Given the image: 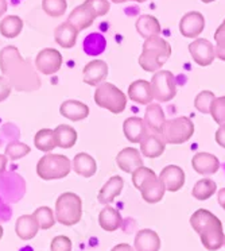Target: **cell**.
I'll return each mask as SVG.
<instances>
[{"mask_svg": "<svg viewBox=\"0 0 225 251\" xmlns=\"http://www.w3.org/2000/svg\"><path fill=\"white\" fill-rule=\"evenodd\" d=\"M55 219L62 226H74L83 218V200L81 197L73 193L65 192L55 201Z\"/></svg>", "mask_w": 225, "mask_h": 251, "instance_id": "obj_4", "label": "cell"}, {"mask_svg": "<svg viewBox=\"0 0 225 251\" xmlns=\"http://www.w3.org/2000/svg\"><path fill=\"white\" fill-rule=\"evenodd\" d=\"M154 178H157V175H155L154 170L150 169V168H146V166H140V168H137L132 173V184H134V186L136 188L137 191L144 184H147L148 181L154 180Z\"/></svg>", "mask_w": 225, "mask_h": 251, "instance_id": "obj_37", "label": "cell"}, {"mask_svg": "<svg viewBox=\"0 0 225 251\" xmlns=\"http://www.w3.org/2000/svg\"><path fill=\"white\" fill-rule=\"evenodd\" d=\"M23 30V21L18 15H8L0 22V34L4 38H17Z\"/></svg>", "mask_w": 225, "mask_h": 251, "instance_id": "obj_31", "label": "cell"}, {"mask_svg": "<svg viewBox=\"0 0 225 251\" xmlns=\"http://www.w3.org/2000/svg\"><path fill=\"white\" fill-rule=\"evenodd\" d=\"M71 161L62 154L47 153L38 161L37 175L45 181L61 180L70 173Z\"/></svg>", "mask_w": 225, "mask_h": 251, "instance_id": "obj_5", "label": "cell"}, {"mask_svg": "<svg viewBox=\"0 0 225 251\" xmlns=\"http://www.w3.org/2000/svg\"><path fill=\"white\" fill-rule=\"evenodd\" d=\"M51 251H71V240L65 235H58L50 243Z\"/></svg>", "mask_w": 225, "mask_h": 251, "instance_id": "obj_43", "label": "cell"}, {"mask_svg": "<svg viewBox=\"0 0 225 251\" xmlns=\"http://www.w3.org/2000/svg\"><path fill=\"white\" fill-rule=\"evenodd\" d=\"M93 99L99 107L108 109L115 115L121 114L127 107V95L111 82L100 84L96 88Z\"/></svg>", "mask_w": 225, "mask_h": 251, "instance_id": "obj_6", "label": "cell"}, {"mask_svg": "<svg viewBox=\"0 0 225 251\" xmlns=\"http://www.w3.org/2000/svg\"><path fill=\"white\" fill-rule=\"evenodd\" d=\"M12 85L4 76H0V103L10 98Z\"/></svg>", "mask_w": 225, "mask_h": 251, "instance_id": "obj_44", "label": "cell"}, {"mask_svg": "<svg viewBox=\"0 0 225 251\" xmlns=\"http://www.w3.org/2000/svg\"><path fill=\"white\" fill-rule=\"evenodd\" d=\"M35 66L42 75H46V76L55 75L57 72H60L61 66H62V54L58 50L46 48V49L41 50L37 55Z\"/></svg>", "mask_w": 225, "mask_h": 251, "instance_id": "obj_9", "label": "cell"}, {"mask_svg": "<svg viewBox=\"0 0 225 251\" xmlns=\"http://www.w3.org/2000/svg\"><path fill=\"white\" fill-rule=\"evenodd\" d=\"M162 137L166 143L182 145L187 142L194 134V123L187 116H180L174 119L166 120L162 127Z\"/></svg>", "mask_w": 225, "mask_h": 251, "instance_id": "obj_7", "label": "cell"}, {"mask_svg": "<svg viewBox=\"0 0 225 251\" xmlns=\"http://www.w3.org/2000/svg\"><path fill=\"white\" fill-rule=\"evenodd\" d=\"M192 166L198 175H214L220 169V161L214 154L201 151L194 154V157L192 158Z\"/></svg>", "mask_w": 225, "mask_h": 251, "instance_id": "obj_17", "label": "cell"}, {"mask_svg": "<svg viewBox=\"0 0 225 251\" xmlns=\"http://www.w3.org/2000/svg\"><path fill=\"white\" fill-rule=\"evenodd\" d=\"M123 186H124V181H123L120 176L111 177L110 180L105 182L104 186L100 189L99 195H97L99 202L107 205V204L113 201L116 197L120 196L121 191H123Z\"/></svg>", "mask_w": 225, "mask_h": 251, "instance_id": "obj_23", "label": "cell"}, {"mask_svg": "<svg viewBox=\"0 0 225 251\" xmlns=\"http://www.w3.org/2000/svg\"><path fill=\"white\" fill-rule=\"evenodd\" d=\"M135 251H159L160 238L155 231L143 228L135 236Z\"/></svg>", "mask_w": 225, "mask_h": 251, "instance_id": "obj_19", "label": "cell"}, {"mask_svg": "<svg viewBox=\"0 0 225 251\" xmlns=\"http://www.w3.org/2000/svg\"><path fill=\"white\" fill-rule=\"evenodd\" d=\"M159 178L165 184L166 191L178 192L185 185V172L177 165H167L162 169Z\"/></svg>", "mask_w": 225, "mask_h": 251, "instance_id": "obj_15", "label": "cell"}, {"mask_svg": "<svg viewBox=\"0 0 225 251\" xmlns=\"http://www.w3.org/2000/svg\"><path fill=\"white\" fill-rule=\"evenodd\" d=\"M217 199H219V204L221 205V208L225 211V188L220 189L219 195H217Z\"/></svg>", "mask_w": 225, "mask_h": 251, "instance_id": "obj_47", "label": "cell"}, {"mask_svg": "<svg viewBox=\"0 0 225 251\" xmlns=\"http://www.w3.org/2000/svg\"><path fill=\"white\" fill-rule=\"evenodd\" d=\"M66 0H42L44 11L51 18H61L66 11Z\"/></svg>", "mask_w": 225, "mask_h": 251, "instance_id": "obj_36", "label": "cell"}, {"mask_svg": "<svg viewBox=\"0 0 225 251\" xmlns=\"http://www.w3.org/2000/svg\"><path fill=\"white\" fill-rule=\"evenodd\" d=\"M3 232H4V231H3V227H1V224H0V239L3 238Z\"/></svg>", "mask_w": 225, "mask_h": 251, "instance_id": "obj_51", "label": "cell"}, {"mask_svg": "<svg viewBox=\"0 0 225 251\" xmlns=\"http://www.w3.org/2000/svg\"><path fill=\"white\" fill-rule=\"evenodd\" d=\"M205 28V18L201 12L190 11L182 17L180 33L186 38H197Z\"/></svg>", "mask_w": 225, "mask_h": 251, "instance_id": "obj_12", "label": "cell"}, {"mask_svg": "<svg viewBox=\"0 0 225 251\" xmlns=\"http://www.w3.org/2000/svg\"><path fill=\"white\" fill-rule=\"evenodd\" d=\"M84 4L93 11L96 18L104 17L111 10V4L108 0H85Z\"/></svg>", "mask_w": 225, "mask_h": 251, "instance_id": "obj_42", "label": "cell"}, {"mask_svg": "<svg viewBox=\"0 0 225 251\" xmlns=\"http://www.w3.org/2000/svg\"><path fill=\"white\" fill-rule=\"evenodd\" d=\"M34 145L41 151L50 153L53 149L57 148L54 130H50V128H42V130H39L35 134V137H34Z\"/></svg>", "mask_w": 225, "mask_h": 251, "instance_id": "obj_33", "label": "cell"}, {"mask_svg": "<svg viewBox=\"0 0 225 251\" xmlns=\"http://www.w3.org/2000/svg\"><path fill=\"white\" fill-rule=\"evenodd\" d=\"M34 218L37 219L38 226L41 229H49L57 222L55 219V213L53 212V209L49 207H39L35 209V212L33 213Z\"/></svg>", "mask_w": 225, "mask_h": 251, "instance_id": "obj_35", "label": "cell"}, {"mask_svg": "<svg viewBox=\"0 0 225 251\" xmlns=\"http://www.w3.org/2000/svg\"><path fill=\"white\" fill-rule=\"evenodd\" d=\"M111 251H135V250H134L130 245H127V243H120V245L115 246V247H113Z\"/></svg>", "mask_w": 225, "mask_h": 251, "instance_id": "obj_46", "label": "cell"}, {"mask_svg": "<svg viewBox=\"0 0 225 251\" xmlns=\"http://www.w3.org/2000/svg\"><path fill=\"white\" fill-rule=\"evenodd\" d=\"M108 71L110 69H108V65H107L105 61H90L89 64L84 66L83 69L84 82L88 84V85H92V87L100 85V84L104 82V80L108 76Z\"/></svg>", "mask_w": 225, "mask_h": 251, "instance_id": "obj_13", "label": "cell"}, {"mask_svg": "<svg viewBox=\"0 0 225 251\" xmlns=\"http://www.w3.org/2000/svg\"><path fill=\"white\" fill-rule=\"evenodd\" d=\"M151 89L154 99L159 103H167L176 98L177 84L176 77L170 71L155 72L151 78Z\"/></svg>", "mask_w": 225, "mask_h": 251, "instance_id": "obj_8", "label": "cell"}, {"mask_svg": "<svg viewBox=\"0 0 225 251\" xmlns=\"http://www.w3.org/2000/svg\"><path fill=\"white\" fill-rule=\"evenodd\" d=\"M214 138H216V142L219 143V146L225 149V125H221L217 128Z\"/></svg>", "mask_w": 225, "mask_h": 251, "instance_id": "obj_45", "label": "cell"}, {"mask_svg": "<svg viewBox=\"0 0 225 251\" xmlns=\"http://www.w3.org/2000/svg\"><path fill=\"white\" fill-rule=\"evenodd\" d=\"M78 30L74 26H71L70 23L64 22L60 26H57L54 30V39L57 44L60 45L64 49H71L74 48V45L77 42Z\"/></svg>", "mask_w": 225, "mask_h": 251, "instance_id": "obj_24", "label": "cell"}, {"mask_svg": "<svg viewBox=\"0 0 225 251\" xmlns=\"http://www.w3.org/2000/svg\"><path fill=\"white\" fill-rule=\"evenodd\" d=\"M135 27H136V31L139 33V35L144 39L157 37L162 31L159 21L153 15H140L137 18L136 23H135Z\"/></svg>", "mask_w": 225, "mask_h": 251, "instance_id": "obj_28", "label": "cell"}, {"mask_svg": "<svg viewBox=\"0 0 225 251\" xmlns=\"http://www.w3.org/2000/svg\"><path fill=\"white\" fill-rule=\"evenodd\" d=\"M202 3H206V4H209V3H213L214 0H201Z\"/></svg>", "mask_w": 225, "mask_h": 251, "instance_id": "obj_52", "label": "cell"}, {"mask_svg": "<svg viewBox=\"0 0 225 251\" xmlns=\"http://www.w3.org/2000/svg\"><path fill=\"white\" fill-rule=\"evenodd\" d=\"M128 99L134 103L148 105L153 103L154 95L151 89V82L147 80H136L130 84L128 87Z\"/></svg>", "mask_w": 225, "mask_h": 251, "instance_id": "obj_16", "label": "cell"}, {"mask_svg": "<svg viewBox=\"0 0 225 251\" xmlns=\"http://www.w3.org/2000/svg\"><path fill=\"white\" fill-rule=\"evenodd\" d=\"M94 19H96V15L93 14V11L83 3V4L76 7L69 14L68 22L70 23L71 26H74V27L77 28L78 33H80L81 30L90 27L93 25Z\"/></svg>", "mask_w": 225, "mask_h": 251, "instance_id": "obj_18", "label": "cell"}, {"mask_svg": "<svg viewBox=\"0 0 225 251\" xmlns=\"http://www.w3.org/2000/svg\"><path fill=\"white\" fill-rule=\"evenodd\" d=\"M224 246H225V242H224Z\"/></svg>", "mask_w": 225, "mask_h": 251, "instance_id": "obj_54", "label": "cell"}, {"mask_svg": "<svg viewBox=\"0 0 225 251\" xmlns=\"http://www.w3.org/2000/svg\"><path fill=\"white\" fill-rule=\"evenodd\" d=\"M190 226L200 235V239L203 247L209 251L220 250L225 242V234L223 223L216 215L200 208L190 218Z\"/></svg>", "mask_w": 225, "mask_h": 251, "instance_id": "obj_2", "label": "cell"}, {"mask_svg": "<svg viewBox=\"0 0 225 251\" xmlns=\"http://www.w3.org/2000/svg\"><path fill=\"white\" fill-rule=\"evenodd\" d=\"M99 224L101 228L108 232H113L116 229H119L123 226V218H121L120 212L115 209L113 207L103 208V211L99 215Z\"/></svg>", "mask_w": 225, "mask_h": 251, "instance_id": "obj_29", "label": "cell"}, {"mask_svg": "<svg viewBox=\"0 0 225 251\" xmlns=\"http://www.w3.org/2000/svg\"><path fill=\"white\" fill-rule=\"evenodd\" d=\"M139 145H140V153L146 158L150 159L158 158V157H160L162 154L165 153L166 150V142L163 137H162V134L151 131L148 128L146 135L143 137Z\"/></svg>", "mask_w": 225, "mask_h": 251, "instance_id": "obj_11", "label": "cell"}, {"mask_svg": "<svg viewBox=\"0 0 225 251\" xmlns=\"http://www.w3.org/2000/svg\"><path fill=\"white\" fill-rule=\"evenodd\" d=\"M7 11V0H0V18L3 17Z\"/></svg>", "mask_w": 225, "mask_h": 251, "instance_id": "obj_49", "label": "cell"}, {"mask_svg": "<svg viewBox=\"0 0 225 251\" xmlns=\"http://www.w3.org/2000/svg\"><path fill=\"white\" fill-rule=\"evenodd\" d=\"M116 164L124 173H134L137 168L143 166L142 153L135 148H124L116 157Z\"/></svg>", "mask_w": 225, "mask_h": 251, "instance_id": "obj_14", "label": "cell"}, {"mask_svg": "<svg viewBox=\"0 0 225 251\" xmlns=\"http://www.w3.org/2000/svg\"><path fill=\"white\" fill-rule=\"evenodd\" d=\"M142 193L143 200L148 204H155V202H159L166 193V186L162 182L159 177H157L154 180L148 181L147 184L139 189Z\"/></svg>", "mask_w": 225, "mask_h": 251, "instance_id": "obj_27", "label": "cell"}, {"mask_svg": "<svg viewBox=\"0 0 225 251\" xmlns=\"http://www.w3.org/2000/svg\"><path fill=\"white\" fill-rule=\"evenodd\" d=\"M214 41H216V57L221 61H225V21L219 26L214 33Z\"/></svg>", "mask_w": 225, "mask_h": 251, "instance_id": "obj_41", "label": "cell"}, {"mask_svg": "<svg viewBox=\"0 0 225 251\" xmlns=\"http://www.w3.org/2000/svg\"><path fill=\"white\" fill-rule=\"evenodd\" d=\"M61 115L71 122H80L89 116V107L78 100H66L61 104Z\"/></svg>", "mask_w": 225, "mask_h": 251, "instance_id": "obj_21", "label": "cell"}, {"mask_svg": "<svg viewBox=\"0 0 225 251\" xmlns=\"http://www.w3.org/2000/svg\"><path fill=\"white\" fill-rule=\"evenodd\" d=\"M217 191V184L210 178H202L198 180L194 186H193L192 195L194 199H197L198 201H205L213 196Z\"/></svg>", "mask_w": 225, "mask_h": 251, "instance_id": "obj_32", "label": "cell"}, {"mask_svg": "<svg viewBox=\"0 0 225 251\" xmlns=\"http://www.w3.org/2000/svg\"><path fill=\"white\" fill-rule=\"evenodd\" d=\"M111 1H113V3H116V4H117V3H126L127 0H111Z\"/></svg>", "mask_w": 225, "mask_h": 251, "instance_id": "obj_50", "label": "cell"}, {"mask_svg": "<svg viewBox=\"0 0 225 251\" xmlns=\"http://www.w3.org/2000/svg\"><path fill=\"white\" fill-rule=\"evenodd\" d=\"M30 151H31V149L28 148L26 143L18 142L17 141V142H11L7 145L4 155L11 161H18V159L26 157Z\"/></svg>", "mask_w": 225, "mask_h": 251, "instance_id": "obj_39", "label": "cell"}, {"mask_svg": "<svg viewBox=\"0 0 225 251\" xmlns=\"http://www.w3.org/2000/svg\"><path fill=\"white\" fill-rule=\"evenodd\" d=\"M134 1H137V3H143V1H147V0H134Z\"/></svg>", "mask_w": 225, "mask_h": 251, "instance_id": "obj_53", "label": "cell"}, {"mask_svg": "<svg viewBox=\"0 0 225 251\" xmlns=\"http://www.w3.org/2000/svg\"><path fill=\"white\" fill-rule=\"evenodd\" d=\"M39 226L37 219L34 215H23L18 218L17 224H15V232L22 240H30L37 236L39 231Z\"/></svg>", "mask_w": 225, "mask_h": 251, "instance_id": "obj_26", "label": "cell"}, {"mask_svg": "<svg viewBox=\"0 0 225 251\" xmlns=\"http://www.w3.org/2000/svg\"><path fill=\"white\" fill-rule=\"evenodd\" d=\"M107 48V39L104 35L100 33H92L89 34L88 37L84 41V51L88 55H99Z\"/></svg>", "mask_w": 225, "mask_h": 251, "instance_id": "obj_34", "label": "cell"}, {"mask_svg": "<svg viewBox=\"0 0 225 251\" xmlns=\"http://www.w3.org/2000/svg\"><path fill=\"white\" fill-rule=\"evenodd\" d=\"M171 55V45L160 35L144 41L142 54L139 55V65L144 72L155 73L160 71Z\"/></svg>", "mask_w": 225, "mask_h": 251, "instance_id": "obj_3", "label": "cell"}, {"mask_svg": "<svg viewBox=\"0 0 225 251\" xmlns=\"http://www.w3.org/2000/svg\"><path fill=\"white\" fill-rule=\"evenodd\" d=\"M7 162H8V158H7L6 155H3V154H0V175L6 170Z\"/></svg>", "mask_w": 225, "mask_h": 251, "instance_id": "obj_48", "label": "cell"}, {"mask_svg": "<svg viewBox=\"0 0 225 251\" xmlns=\"http://www.w3.org/2000/svg\"><path fill=\"white\" fill-rule=\"evenodd\" d=\"M0 69L3 76L18 91H35L41 87L33 65L23 58L15 46H6L0 51Z\"/></svg>", "mask_w": 225, "mask_h": 251, "instance_id": "obj_1", "label": "cell"}, {"mask_svg": "<svg viewBox=\"0 0 225 251\" xmlns=\"http://www.w3.org/2000/svg\"><path fill=\"white\" fill-rule=\"evenodd\" d=\"M71 170H74L78 176L89 178L96 175V172H97L96 159L87 153H78L71 161Z\"/></svg>", "mask_w": 225, "mask_h": 251, "instance_id": "obj_25", "label": "cell"}, {"mask_svg": "<svg viewBox=\"0 0 225 251\" xmlns=\"http://www.w3.org/2000/svg\"><path fill=\"white\" fill-rule=\"evenodd\" d=\"M189 53L193 61L200 66H209L216 58L214 45L205 38H197L189 45Z\"/></svg>", "mask_w": 225, "mask_h": 251, "instance_id": "obj_10", "label": "cell"}, {"mask_svg": "<svg viewBox=\"0 0 225 251\" xmlns=\"http://www.w3.org/2000/svg\"><path fill=\"white\" fill-rule=\"evenodd\" d=\"M57 148L70 149L77 142V131L68 125H60L54 128Z\"/></svg>", "mask_w": 225, "mask_h": 251, "instance_id": "obj_30", "label": "cell"}, {"mask_svg": "<svg viewBox=\"0 0 225 251\" xmlns=\"http://www.w3.org/2000/svg\"><path fill=\"white\" fill-rule=\"evenodd\" d=\"M214 99H216V96H214L213 92H210V91H201L196 96V99H194V107L201 114H210Z\"/></svg>", "mask_w": 225, "mask_h": 251, "instance_id": "obj_38", "label": "cell"}, {"mask_svg": "<svg viewBox=\"0 0 225 251\" xmlns=\"http://www.w3.org/2000/svg\"><path fill=\"white\" fill-rule=\"evenodd\" d=\"M144 123L147 126L148 130L155 132H162V127L165 125L166 122V115L165 111L162 109L160 104L158 103H151L148 104L146 112H144Z\"/></svg>", "mask_w": 225, "mask_h": 251, "instance_id": "obj_22", "label": "cell"}, {"mask_svg": "<svg viewBox=\"0 0 225 251\" xmlns=\"http://www.w3.org/2000/svg\"><path fill=\"white\" fill-rule=\"evenodd\" d=\"M123 131L124 135L131 143H140L143 137L147 132V126L144 123V120L142 118L137 116H131L127 118L123 123Z\"/></svg>", "mask_w": 225, "mask_h": 251, "instance_id": "obj_20", "label": "cell"}, {"mask_svg": "<svg viewBox=\"0 0 225 251\" xmlns=\"http://www.w3.org/2000/svg\"><path fill=\"white\" fill-rule=\"evenodd\" d=\"M210 115L217 125H225V96L214 99L212 109H210Z\"/></svg>", "mask_w": 225, "mask_h": 251, "instance_id": "obj_40", "label": "cell"}]
</instances>
